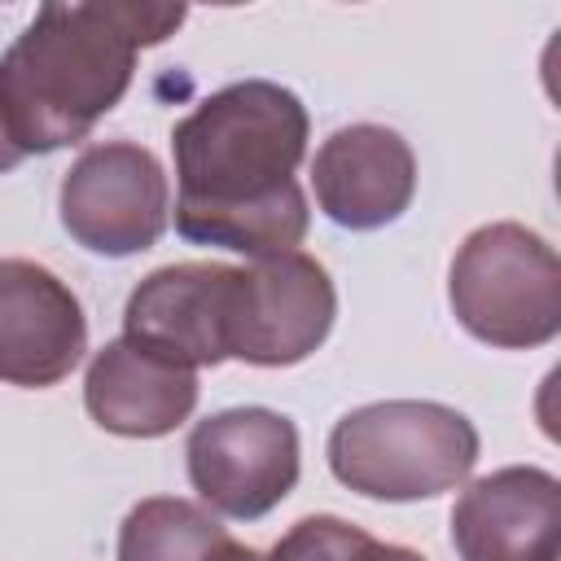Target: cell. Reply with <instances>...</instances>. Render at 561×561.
<instances>
[{"instance_id":"cell-11","label":"cell","mask_w":561,"mask_h":561,"mask_svg":"<svg viewBox=\"0 0 561 561\" xmlns=\"http://www.w3.org/2000/svg\"><path fill=\"white\" fill-rule=\"evenodd\" d=\"M316 206L351 232L394 224L416 197V153L381 123L337 127L311 158Z\"/></svg>"},{"instance_id":"cell-5","label":"cell","mask_w":561,"mask_h":561,"mask_svg":"<svg viewBox=\"0 0 561 561\" xmlns=\"http://www.w3.org/2000/svg\"><path fill=\"white\" fill-rule=\"evenodd\" d=\"M188 482L210 513L259 522L294 486L302 469L298 425L272 408H224L193 425L184 443Z\"/></svg>"},{"instance_id":"cell-2","label":"cell","mask_w":561,"mask_h":561,"mask_svg":"<svg viewBox=\"0 0 561 561\" xmlns=\"http://www.w3.org/2000/svg\"><path fill=\"white\" fill-rule=\"evenodd\" d=\"M184 4H39L0 57V114L22 153L79 145L131 88L136 53L175 35Z\"/></svg>"},{"instance_id":"cell-14","label":"cell","mask_w":561,"mask_h":561,"mask_svg":"<svg viewBox=\"0 0 561 561\" xmlns=\"http://www.w3.org/2000/svg\"><path fill=\"white\" fill-rule=\"evenodd\" d=\"M373 535L359 530L355 522H342L333 513H316L294 522L276 548L267 552V561H355V552L368 543Z\"/></svg>"},{"instance_id":"cell-6","label":"cell","mask_w":561,"mask_h":561,"mask_svg":"<svg viewBox=\"0 0 561 561\" xmlns=\"http://www.w3.org/2000/svg\"><path fill=\"white\" fill-rule=\"evenodd\" d=\"M61 228L92 254L127 259L167 232L171 188L162 162L131 140L88 145L61 175Z\"/></svg>"},{"instance_id":"cell-1","label":"cell","mask_w":561,"mask_h":561,"mask_svg":"<svg viewBox=\"0 0 561 561\" xmlns=\"http://www.w3.org/2000/svg\"><path fill=\"white\" fill-rule=\"evenodd\" d=\"M307 136V105L272 79H241L202 96L171 127L175 232L245 259L289 254L311 224L294 180Z\"/></svg>"},{"instance_id":"cell-8","label":"cell","mask_w":561,"mask_h":561,"mask_svg":"<svg viewBox=\"0 0 561 561\" xmlns=\"http://www.w3.org/2000/svg\"><path fill=\"white\" fill-rule=\"evenodd\" d=\"M232 298V263H167L127 294L123 337L180 368H215L228 359Z\"/></svg>"},{"instance_id":"cell-7","label":"cell","mask_w":561,"mask_h":561,"mask_svg":"<svg viewBox=\"0 0 561 561\" xmlns=\"http://www.w3.org/2000/svg\"><path fill=\"white\" fill-rule=\"evenodd\" d=\"M337 316V289L324 263L302 250L250 259L237 267L228 320V359L254 368H289L324 346Z\"/></svg>"},{"instance_id":"cell-15","label":"cell","mask_w":561,"mask_h":561,"mask_svg":"<svg viewBox=\"0 0 561 561\" xmlns=\"http://www.w3.org/2000/svg\"><path fill=\"white\" fill-rule=\"evenodd\" d=\"M355 561H425V557H421V552H412V548H403V543L368 539V543L355 552Z\"/></svg>"},{"instance_id":"cell-13","label":"cell","mask_w":561,"mask_h":561,"mask_svg":"<svg viewBox=\"0 0 561 561\" xmlns=\"http://www.w3.org/2000/svg\"><path fill=\"white\" fill-rule=\"evenodd\" d=\"M219 539L228 530L210 508L180 495H149L118 526V561H202Z\"/></svg>"},{"instance_id":"cell-3","label":"cell","mask_w":561,"mask_h":561,"mask_svg":"<svg viewBox=\"0 0 561 561\" xmlns=\"http://www.w3.org/2000/svg\"><path fill=\"white\" fill-rule=\"evenodd\" d=\"M478 430L465 412L434 399H386L351 408L329 430L333 478L386 504L456 491L478 465Z\"/></svg>"},{"instance_id":"cell-17","label":"cell","mask_w":561,"mask_h":561,"mask_svg":"<svg viewBox=\"0 0 561 561\" xmlns=\"http://www.w3.org/2000/svg\"><path fill=\"white\" fill-rule=\"evenodd\" d=\"M22 158H26V153H22L18 145H13L9 127H4V114H0V175H4V171H13V167H18Z\"/></svg>"},{"instance_id":"cell-4","label":"cell","mask_w":561,"mask_h":561,"mask_svg":"<svg viewBox=\"0 0 561 561\" xmlns=\"http://www.w3.org/2000/svg\"><path fill=\"white\" fill-rule=\"evenodd\" d=\"M460 329L495 351H535L561 333V259L526 224L473 228L447 272Z\"/></svg>"},{"instance_id":"cell-16","label":"cell","mask_w":561,"mask_h":561,"mask_svg":"<svg viewBox=\"0 0 561 561\" xmlns=\"http://www.w3.org/2000/svg\"><path fill=\"white\" fill-rule=\"evenodd\" d=\"M202 561H267V557H263L259 548H245V543H237V539L228 535V539H219Z\"/></svg>"},{"instance_id":"cell-9","label":"cell","mask_w":561,"mask_h":561,"mask_svg":"<svg viewBox=\"0 0 561 561\" xmlns=\"http://www.w3.org/2000/svg\"><path fill=\"white\" fill-rule=\"evenodd\" d=\"M88 351V316L75 289L35 259H0V381L48 390Z\"/></svg>"},{"instance_id":"cell-10","label":"cell","mask_w":561,"mask_h":561,"mask_svg":"<svg viewBox=\"0 0 561 561\" xmlns=\"http://www.w3.org/2000/svg\"><path fill=\"white\" fill-rule=\"evenodd\" d=\"M561 482L539 465H504L473 478L451 508L460 561H557Z\"/></svg>"},{"instance_id":"cell-12","label":"cell","mask_w":561,"mask_h":561,"mask_svg":"<svg viewBox=\"0 0 561 561\" xmlns=\"http://www.w3.org/2000/svg\"><path fill=\"white\" fill-rule=\"evenodd\" d=\"M83 408L105 434L162 438L193 416L197 373L149 355L127 337H114L92 355L83 373Z\"/></svg>"}]
</instances>
